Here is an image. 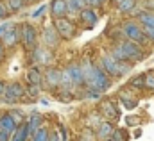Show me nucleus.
<instances>
[{"instance_id":"7","label":"nucleus","mask_w":154,"mask_h":141,"mask_svg":"<svg viewBox=\"0 0 154 141\" xmlns=\"http://www.w3.org/2000/svg\"><path fill=\"white\" fill-rule=\"evenodd\" d=\"M52 59H54V56H52V50L50 48H47V46H36L34 50H32V63L36 64V66H48L50 63H52Z\"/></svg>"},{"instance_id":"32","label":"nucleus","mask_w":154,"mask_h":141,"mask_svg":"<svg viewBox=\"0 0 154 141\" xmlns=\"http://www.w3.org/2000/svg\"><path fill=\"white\" fill-rule=\"evenodd\" d=\"M79 141H95V130L86 129V130L82 132V136H81V140Z\"/></svg>"},{"instance_id":"5","label":"nucleus","mask_w":154,"mask_h":141,"mask_svg":"<svg viewBox=\"0 0 154 141\" xmlns=\"http://www.w3.org/2000/svg\"><path fill=\"white\" fill-rule=\"evenodd\" d=\"M54 27H56L57 34L61 36L63 39H72L77 32L75 23L70 18H56L54 20Z\"/></svg>"},{"instance_id":"22","label":"nucleus","mask_w":154,"mask_h":141,"mask_svg":"<svg viewBox=\"0 0 154 141\" xmlns=\"http://www.w3.org/2000/svg\"><path fill=\"white\" fill-rule=\"evenodd\" d=\"M74 86H75V84H74V79H72V75H70L68 68H63V70H61V88L70 91Z\"/></svg>"},{"instance_id":"35","label":"nucleus","mask_w":154,"mask_h":141,"mask_svg":"<svg viewBox=\"0 0 154 141\" xmlns=\"http://www.w3.org/2000/svg\"><path fill=\"white\" fill-rule=\"evenodd\" d=\"M143 32H145V36L149 38V41L154 43V27H143Z\"/></svg>"},{"instance_id":"1","label":"nucleus","mask_w":154,"mask_h":141,"mask_svg":"<svg viewBox=\"0 0 154 141\" xmlns=\"http://www.w3.org/2000/svg\"><path fill=\"white\" fill-rule=\"evenodd\" d=\"M82 68V77H84V86L88 89H95L99 93H104L111 86V77L102 70L99 64H95L90 57H86L81 63Z\"/></svg>"},{"instance_id":"9","label":"nucleus","mask_w":154,"mask_h":141,"mask_svg":"<svg viewBox=\"0 0 154 141\" xmlns=\"http://www.w3.org/2000/svg\"><path fill=\"white\" fill-rule=\"evenodd\" d=\"M43 86L48 88V89L59 88L61 86V70L54 68V66H48L43 71Z\"/></svg>"},{"instance_id":"10","label":"nucleus","mask_w":154,"mask_h":141,"mask_svg":"<svg viewBox=\"0 0 154 141\" xmlns=\"http://www.w3.org/2000/svg\"><path fill=\"white\" fill-rule=\"evenodd\" d=\"M99 112H100V116L106 118L108 122L116 120V118L120 116V114H118V109H116V106H115V102L109 100V98L100 100V104H99Z\"/></svg>"},{"instance_id":"47","label":"nucleus","mask_w":154,"mask_h":141,"mask_svg":"<svg viewBox=\"0 0 154 141\" xmlns=\"http://www.w3.org/2000/svg\"><path fill=\"white\" fill-rule=\"evenodd\" d=\"M0 130H2V127H0Z\"/></svg>"},{"instance_id":"18","label":"nucleus","mask_w":154,"mask_h":141,"mask_svg":"<svg viewBox=\"0 0 154 141\" xmlns=\"http://www.w3.org/2000/svg\"><path fill=\"white\" fill-rule=\"evenodd\" d=\"M72 79H74V84L75 86H84V77H82V68H81V63H72L66 66Z\"/></svg>"},{"instance_id":"46","label":"nucleus","mask_w":154,"mask_h":141,"mask_svg":"<svg viewBox=\"0 0 154 141\" xmlns=\"http://www.w3.org/2000/svg\"><path fill=\"white\" fill-rule=\"evenodd\" d=\"M108 141H113V140H108Z\"/></svg>"},{"instance_id":"3","label":"nucleus","mask_w":154,"mask_h":141,"mask_svg":"<svg viewBox=\"0 0 154 141\" xmlns=\"http://www.w3.org/2000/svg\"><path fill=\"white\" fill-rule=\"evenodd\" d=\"M120 43V46H122V50H124V54H125V57H127V61L129 63H140V61H143L145 59V50H143V46H140V45H136L134 41H131V39H124V41H118Z\"/></svg>"},{"instance_id":"39","label":"nucleus","mask_w":154,"mask_h":141,"mask_svg":"<svg viewBox=\"0 0 154 141\" xmlns=\"http://www.w3.org/2000/svg\"><path fill=\"white\" fill-rule=\"evenodd\" d=\"M11 136H13L11 132H7V130H4V129L0 130V141H11Z\"/></svg>"},{"instance_id":"33","label":"nucleus","mask_w":154,"mask_h":141,"mask_svg":"<svg viewBox=\"0 0 154 141\" xmlns=\"http://www.w3.org/2000/svg\"><path fill=\"white\" fill-rule=\"evenodd\" d=\"M39 89H41L39 86H34V84H27V89H25V91H27L31 97H36V95L39 93Z\"/></svg>"},{"instance_id":"14","label":"nucleus","mask_w":154,"mask_h":141,"mask_svg":"<svg viewBox=\"0 0 154 141\" xmlns=\"http://www.w3.org/2000/svg\"><path fill=\"white\" fill-rule=\"evenodd\" d=\"M79 18H81V22L84 23L86 29H93V27L97 25V22H99V14H97L95 9H91V7H84V9L81 11Z\"/></svg>"},{"instance_id":"15","label":"nucleus","mask_w":154,"mask_h":141,"mask_svg":"<svg viewBox=\"0 0 154 141\" xmlns=\"http://www.w3.org/2000/svg\"><path fill=\"white\" fill-rule=\"evenodd\" d=\"M50 14L52 18H66L68 16V7H66V0H52L50 2Z\"/></svg>"},{"instance_id":"28","label":"nucleus","mask_w":154,"mask_h":141,"mask_svg":"<svg viewBox=\"0 0 154 141\" xmlns=\"http://www.w3.org/2000/svg\"><path fill=\"white\" fill-rule=\"evenodd\" d=\"M48 136H50V130H48L47 127H41L39 130H36V132L32 134L31 141H48Z\"/></svg>"},{"instance_id":"40","label":"nucleus","mask_w":154,"mask_h":141,"mask_svg":"<svg viewBox=\"0 0 154 141\" xmlns=\"http://www.w3.org/2000/svg\"><path fill=\"white\" fill-rule=\"evenodd\" d=\"M11 27H13L11 23H4V25H0V38L4 36V32H5V31H9Z\"/></svg>"},{"instance_id":"21","label":"nucleus","mask_w":154,"mask_h":141,"mask_svg":"<svg viewBox=\"0 0 154 141\" xmlns=\"http://www.w3.org/2000/svg\"><path fill=\"white\" fill-rule=\"evenodd\" d=\"M138 23L142 27H154V11H142L138 14Z\"/></svg>"},{"instance_id":"2","label":"nucleus","mask_w":154,"mask_h":141,"mask_svg":"<svg viewBox=\"0 0 154 141\" xmlns=\"http://www.w3.org/2000/svg\"><path fill=\"white\" fill-rule=\"evenodd\" d=\"M122 32L125 36V39H131V41H134V43L140 45V46H147V45L151 43L149 38L143 32V27H142L138 22H134V20L125 22V23L122 25Z\"/></svg>"},{"instance_id":"27","label":"nucleus","mask_w":154,"mask_h":141,"mask_svg":"<svg viewBox=\"0 0 154 141\" xmlns=\"http://www.w3.org/2000/svg\"><path fill=\"white\" fill-rule=\"evenodd\" d=\"M120 102H122V106L125 107V109H134V107L138 106V100H134L133 97H129L125 93H120Z\"/></svg>"},{"instance_id":"29","label":"nucleus","mask_w":154,"mask_h":141,"mask_svg":"<svg viewBox=\"0 0 154 141\" xmlns=\"http://www.w3.org/2000/svg\"><path fill=\"white\" fill-rule=\"evenodd\" d=\"M23 4H25V0H7V2H5L9 13H16V11H20V9L23 7Z\"/></svg>"},{"instance_id":"6","label":"nucleus","mask_w":154,"mask_h":141,"mask_svg":"<svg viewBox=\"0 0 154 141\" xmlns=\"http://www.w3.org/2000/svg\"><path fill=\"white\" fill-rule=\"evenodd\" d=\"M59 41H61V36L57 34L54 23H47L43 27V32H41V43H43V46H47V48L52 50V48H57Z\"/></svg>"},{"instance_id":"13","label":"nucleus","mask_w":154,"mask_h":141,"mask_svg":"<svg viewBox=\"0 0 154 141\" xmlns=\"http://www.w3.org/2000/svg\"><path fill=\"white\" fill-rule=\"evenodd\" d=\"M113 132H115V125H113V122L104 120V122L95 129V140L108 141L111 136H113Z\"/></svg>"},{"instance_id":"44","label":"nucleus","mask_w":154,"mask_h":141,"mask_svg":"<svg viewBox=\"0 0 154 141\" xmlns=\"http://www.w3.org/2000/svg\"><path fill=\"white\" fill-rule=\"evenodd\" d=\"M120 2H122V0H113V4H115V5H118Z\"/></svg>"},{"instance_id":"38","label":"nucleus","mask_w":154,"mask_h":141,"mask_svg":"<svg viewBox=\"0 0 154 141\" xmlns=\"http://www.w3.org/2000/svg\"><path fill=\"white\" fill-rule=\"evenodd\" d=\"M57 130H59V136H61V141H68V132H66V127H65V125H61V127H59Z\"/></svg>"},{"instance_id":"24","label":"nucleus","mask_w":154,"mask_h":141,"mask_svg":"<svg viewBox=\"0 0 154 141\" xmlns=\"http://www.w3.org/2000/svg\"><path fill=\"white\" fill-rule=\"evenodd\" d=\"M129 88L131 89H145V77H143V73H140V75H134L131 80H129Z\"/></svg>"},{"instance_id":"19","label":"nucleus","mask_w":154,"mask_h":141,"mask_svg":"<svg viewBox=\"0 0 154 141\" xmlns=\"http://www.w3.org/2000/svg\"><path fill=\"white\" fill-rule=\"evenodd\" d=\"M29 140H31V130H29V125L25 122V123L18 125V129L11 136V141H29Z\"/></svg>"},{"instance_id":"23","label":"nucleus","mask_w":154,"mask_h":141,"mask_svg":"<svg viewBox=\"0 0 154 141\" xmlns=\"http://www.w3.org/2000/svg\"><path fill=\"white\" fill-rule=\"evenodd\" d=\"M136 4H138V0H122L116 7H118V13L127 14V13H133V11H134Z\"/></svg>"},{"instance_id":"4","label":"nucleus","mask_w":154,"mask_h":141,"mask_svg":"<svg viewBox=\"0 0 154 141\" xmlns=\"http://www.w3.org/2000/svg\"><path fill=\"white\" fill-rule=\"evenodd\" d=\"M20 41L23 43L25 50H34L38 46V31L31 23H23L20 29Z\"/></svg>"},{"instance_id":"16","label":"nucleus","mask_w":154,"mask_h":141,"mask_svg":"<svg viewBox=\"0 0 154 141\" xmlns=\"http://www.w3.org/2000/svg\"><path fill=\"white\" fill-rule=\"evenodd\" d=\"M27 125H29V130H31V138H32V134L39 130L41 127H43V116L39 114L38 111H32L29 116H27Z\"/></svg>"},{"instance_id":"34","label":"nucleus","mask_w":154,"mask_h":141,"mask_svg":"<svg viewBox=\"0 0 154 141\" xmlns=\"http://www.w3.org/2000/svg\"><path fill=\"white\" fill-rule=\"evenodd\" d=\"M9 16V9L5 5V2H0V20H5Z\"/></svg>"},{"instance_id":"42","label":"nucleus","mask_w":154,"mask_h":141,"mask_svg":"<svg viewBox=\"0 0 154 141\" xmlns=\"http://www.w3.org/2000/svg\"><path fill=\"white\" fill-rule=\"evenodd\" d=\"M5 59V46L2 45V41H0V61H4Z\"/></svg>"},{"instance_id":"31","label":"nucleus","mask_w":154,"mask_h":141,"mask_svg":"<svg viewBox=\"0 0 154 141\" xmlns=\"http://www.w3.org/2000/svg\"><path fill=\"white\" fill-rule=\"evenodd\" d=\"M109 140H113V141H127L129 140V134H127V130H124V129H115V132H113V136H111Z\"/></svg>"},{"instance_id":"20","label":"nucleus","mask_w":154,"mask_h":141,"mask_svg":"<svg viewBox=\"0 0 154 141\" xmlns=\"http://www.w3.org/2000/svg\"><path fill=\"white\" fill-rule=\"evenodd\" d=\"M0 127L4 129V130H7V132H11V134H14V130L18 129V125L14 123V120L5 112V114H2L0 116Z\"/></svg>"},{"instance_id":"41","label":"nucleus","mask_w":154,"mask_h":141,"mask_svg":"<svg viewBox=\"0 0 154 141\" xmlns=\"http://www.w3.org/2000/svg\"><path fill=\"white\" fill-rule=\"evenodd\" d=\"M5 88H7V82L0 80V97H4V93H5Z\"/></svg>"},{"instance_id":"11","label":"nucleus","mask_w":154,"mask_h":141,"mask_svg":"<svg viewBox=\"0 0 154 141\" xmlns=\"http://www.w3.org/2000/svg\"><path fill=\"white\" fill-rule=\"evenodd\" d=\"M20 29H22V25H13L9 31L4 32L0 41H2V45L5 48H13V46H16L20 43Z\"/></svg>"},{"instance_id":"26","label":"nucleus","mask_w":154,"mask_h":141,"mask_svg":"<svg viewBox=\"0 0 154 141\" xmlns=\"http://www.w3.org/2000/svg\"><path fill=\"white\" fill-rule=\"evenodd\" d=\"M7 114L14 120V123H16V125H22V123H25V122H27V118H25V114H23V111H22V109H11V111H7Z\"/></svg>"},{"instance_id":"37","label":"nucleus","mask_w":154,"mask_h":141,"mask_svg":"<svg viewBox=\"0 0 154 141\" xmlns=\"http://www.w3.org/2000/svg\"><path fill=\"white\" fill-rule=\"evenodd\" d=\"M48 141H61V136H59V130H57V129L50 130V136H48Z\"/></svg>"},{"instance_id":"43","label":"nucleus","mask_w":154,"mask_h":141,"mask_svg":"<svg viewBox=\"0 0 154 141\" xmlns=\"http://www.w3.org/2000/svg\"><path fill=\"white\" fill-rule=\"evenodd\" d=\"M106 2H108V0H99V5H104Z\"/></svg>"},{"instance_id":"8","label":"nucleus","mask_w":154,"mask_h":141,"mask_svg":"<svg viewBox=\"0 0 154 141\" xmlns=\"http://www.w3.org/2000/svg\"><path fill=\"white\" fill-rule=\"evenodd\" d=\"M100 68L106 71L109 77L120 79V70H118V61L111 54H102L100 56Z\"/></svg>"},{"instance_id":"45","label":"nucleus","mask_w":154,"mask_h":141,"mask_svg":"<svg viewBox=\"0 0 154 141\" xmlns=\"http://www.w3.org/2000/svg\"><path fill=\"white\" fill-rule=\"evenodd\" d=\"M25 2H27V4H31V2H36V0H25Z\"/></svg>"},{"instance_id":"17","label":"nucleus","mask_w":154,"mask_h":141,"mask_svg":"<svg viewBox=\"0 0 154 141\" xmlns=\"http://www.w3.org/2000/svg\"><path fill=\"white\" fill-rule=\"evenodd\" d=\"M27 82L29 84H34V86H43V71L39 66H32L27 70Z\"/></svg>"},{"instance_id":"36","label":"nucleus","mask_w":154,"mask_h":141,"mask_svg":"<svg viewBox=\"0 0 154 141\" xmlns=\"http://www.w3.org/2000/svg\"><path fill=\"white\" fill-rule=\"evenodd\" d=\"M45 11H47V5H41V7H38L31 16H32V18H39V16H43V14H45Z\"/></svg>"},{"instance_id":"12","label":"nucleus","mask_w":154,"mask_h":141,"mask_svg":"<svg viewBox=\"0 0 154 141\" xmlns=\"http://www.w3.org/2000/svg\"><path fill=\"white\" fill-rule=\"evenodd\" d=\"M25 93H27V91H25V88H23L20 82H11V84H7L4 97H5V100H9V102H18L20 98L25 97Z\"/></svg>"},{"instance_id":"25","label":"nucleus","mask_w":154,"mask_h":141,"mask_svg":"<svg viewBox=\"0 0 154 141\" xmlns=\"http://www.w3.org/2000/svg\"><path fill=\"white\" fill-rule=\"evenodd\" d=\"M104 120H102V116H100V112H93V114H90L88 118H86V127L88 129H97L100 123H102Z\"/></svg>"},{"instance_id":"30","label":"nucleus","mask_w":154,"mask_h":141,"mask_svg":"<svg viewBox=\"0 0 154 141\" xmlns=\"http://www.w3.org/2000/svg\"><path fill=\"white\" fill-rule=\"evenodd\" d=\"M143 77H145V89L147 91H154V70L145 71Z\"/></svg>"}]
</instances>
